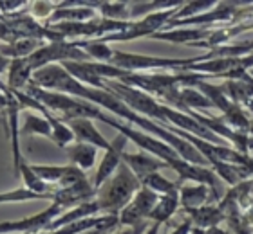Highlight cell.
Here are the masks:
<instances>
[{
    "label": "cell",
    "instance_id": "1",
    "mask_svg": "<svg viewBox=\"0 0 253 234\" xmlns=\"http://www.w3.org/2000/svg\"><path fill=\"white\" fill-rule=\"evenodd\" d=\"M139 189L141 180L128 169L125 162H122L116 173L96 193L94 200L101 216H118Z\"/></svg>",
    "mask_w": 253,
    "mask_h": 234
},
{
    "label": "cell",
    "instance_id": "2",
    "mask_svg": "<svg viewBox=\"0 0 253 234\" xmlns=\"http://www.w3.org/2000/svg\"><path fill=\"white\" fill-rule=\"evenodd\" d=\"M210 54H203L197 58H163V56H150V54H136V52H123V51H114V58H112L111 65L126 70V72H147V70H154V68H175L177 72L188 68L190 65L201 62H208Z\"/></svg>",
    "mask_w": 253,
    "mask_h": 234
},
{
    "label": "cell",
    "instance_id": "3",
    "mask_svg": "<svg viewBox=\"0 0 253 234\" xmlns=\"http://www.w3.org/2000/svg\"><path fill=\"white\" fill-rule=\"evenodd\" d=\"M31 68L37 72L40 68L49 65H62L67 62H90V58L71 40H60V42L43 43L40 49L33 52L27 58Z\"/></svg>",
    "mask_w": 253,
    "mask_h": 234
},
{
    "label": "cell",
    "instance_id": "4",
    "mask_svg": "<svg viewBox=\"0 0 253 234\" xmlns=\"http://www.w3.org/2000/svg\"><path fill=\"white\" fill-rule=\"evenodd\" d=\"M65 213V209L56 202H51L47 209L27 218L15 220V222H0V234H38L49 229V225Z\"/></svg>",
    "mask_w": 253,
    "mask_h": 234
},
{
    "label": "cell",
    "instance_id": "5",
    "mask_svg": "<svg viewBox=\"0 0 253 234\" xmlns=\"http://www.w3.org/2000/svg\"><path fill=\"white\" fill-rule=\"evenodd\" d=\"M159 195L150 191L148 187H143L134 195L130 202L122 209V213L118 214V225H125V227H139L150 218L152 209L158 203Z\"/></svg>",
    "mask_w": 253,
    "mask_h": 234
},
{
    "label": "cell",
    "instance_id": "6",
    "mask_svg": "<svg viewBox=\"0 0 253 234\" xmlns=\"http://www.w3.org/2000/svg\"><path fill=\"white\" fill-rule=\"evenodd\" d=\"M31 167L35 169L38 177L42 178L43 182L49 186L56 187V189H65L71 187L74 184L85 180V171L78 169L73 164L67 166H45V164H31Z\"/></svg>",
    "mask_w": 253,
    "mask_h": 234
},
{
    "label": "cell",
    "instance_id": "7",
    "mask_svg": "<svg viewBox=\"0 0 253 234\" xmlns=\"http://www.w3.org/2000/svg\"><path fill=\"white\" fill-rule=\"evenodd\" d=\"M126 142H128V139H126L125 135H122V134H118V135L111 140V146H109V150L105 151L103 161L100 162L98 171H96V175H94V180H92V186H94L96 191L116 173V169L123 162Z\"/></svg>",
    "mask_w": 253,
    "mask_h": 234
},
{
    "label": "cell",
    "instance_id": "8",
    "mask_svg": "<svg viewBox=\"0 0 253 234\" xmlns=\"http://www.w3.org/2000/svg\"><path fill=\"white\" fill-rule=\"evenodd\" d=\"M65 125L71 128L74 135V142H85V144L96 146L98 150H109L111 140H107L98 128L94 126V121L90 119H71L65 121Z\"/></svg>",
    "mask_w": 253,
    "mask_h": 234
},
{
    "label": "cell",
    "instance_id": "9",
    "mask_svg": "<svg viewBox=\"0 0 253 234\" xmlns=\"http://www.w3.org/2000/svg\"><path fill=\"white\" fill-rule=\"evenodd\" d=\"M123 162H125L126 166H128V169H130L139 180L147 178L148 175H152V173H159V169L169 167L167 162L158 159V157L150 155L147 151H141V153H126L125 151Z\"/></svg>",
    "mask_w": 253,
    "mask_h": 234
},
{
    "label": "cell",
    "instance_id": "10",
    "mask_svg": "<svg viewBox=\"0 0 253 234\" xmlns=\"http://www.w3.org/2000/svg\"><path fill=\"white\" fill-rule=\"evenodd\" d=\"M213 31H208V29H165V31L156 33L152 36V40H165V42H172V43H186V45H192V43H199L205 42L211 36Z\"/></svg>",
    "mask_w": 253,
    "mask_h": 234
},
{
    "label": "cell",
    "instance_id": "11",
    "mask_svg": "<svg viewBox=\"0 0 253 234\" xmlns=\"http://www.w3.org/2000/svg\"><path fill=\"white\" fill-rule=\"evenodd\" d=\"M188 213V218L192 220L194 227L203 231H208L211 227H219L222 220L226 218V214L222 213V209L219 205H203L197 209H185Z\"/></svg>",
    "mask_w": 253,
    "mask_h": 234
},
{
    "label": "cell",
    "instance_id": "12",
    "mask_svg": "<svg viewBox=\"0 0 253 234\" xmlns=\"http://www.w3.org/2000/svg\"><path fill=\"white\" fill-rule=\"evenodd\" d=\"M33 74L35 70L31 68L27 58H18V60H11L9 70H7V87L11 90H24L31 85L33 81Z\"/></svg>",
    "mask_w": 253,
    "mask_h": 234
},
{
    "label": "cell",
    "instance_id": "13",
    "mask_svg": "<svg viewBox=\"0 0 253 234\" xmlns=\"http://www.w3.org/2000/svg\"><path fill=\"white\" fill-rule=\"evenodd\" d=\"M18 177L22 178V182H24V187H26L27 191L35 193V195H40V197H47L51 202H54V195H56V187L49 186L42 180V178L38 177L35 169L31 167V164H27L26 161L22 162L20 166V171H18Z\"/></svg>",
    "mask_w": 253,
    "mask_h": 234
},
{
    "label": "cell",
    "instance_id": "14",
    "mask_svg": "<svg viewBox=\"0 0 253 234\" xmlns=\"http://www.w3.org/2000/svg\"><path fill=\"white\" fill-rule=\"evenodd\" d=\"M213 198V193L205 184L197 186H181L179 189V202L183 209H197L203 205H208V200ZM215 200V198H213Z\"/></svg>",
    "mask_w": 253,
    "mask_h": 234
},
{
    "label": "cell",
    "instance_id": "15",
    "mask_svg": "<svg viewBox=\"0 0 253 234\" xmlns=\"http://www.w3.org/2000/svg\"><path fill=\"white\" fill-rule=\"evenodd\" d=\"M67 151V157L71 164L76 166L82 171H87L94 166L96 155H98V148L90 144H85V142H73L71 146L65 148Z\"/></svg>",
    "mask_w": 253,
    "mask_h": 234
},
{
    "label": "cell",
    "instance_id": "16",
    "mask_svg": "<svg viewBox=\"0 0 253 234\" xmlns=\"http://www.w3.org/2000/svg\"><path fill=\"white\" fill-rule=\"evenodd\" d=\"M179 205H181L179 191L169 193V195H161V197L158 198V203H156V207L152 209L148 220H150L152 224H159V225L167 224V222L177 213Z\"/></svg>",
    "mask_w": 253,
    "mask_h": 234
},
{
    "label": "cell",
    "instance_id": "17",
    "mask_svg": "<svg viewBox=\"0 0 253 234\" xmlns=\"http://www.w3.org/2000/svg\"><path fill=\"white\" fill-rule=\"evenodd\" d=\"M40 135L53 139V126L43 115H35L27 110L20 119V137Z\"/></svg>",
    "mask_w": 253,
    "mask_h": 234
},
{
    "label": "cell",
    "instance_id": "18",
    "mask_svg": "<svg viewBox=\"0 0 253 234\" xmlns=\"http://www.w3.org/2000/svg\"><path fill=\"white\" fill-rule=\"evenodd\" d=\"M74 43L96 63H111L114 58V49L101 40H74Z\"/></svg>",
    "mask_w": 253,
    "mask_h": 234
},
{
    "label": "cell",
    "instance_id": "19",
    "mask_svg": "<svg viewBox=\"0 0 253 234\" xmlns=\"http://www.w3.org/2000/svg\"><path fill=\"white\" fill-rule=\"evenodd\" d=\"M141 186L143 187H148L150 191H154L156 195H169V193H174V191H179L181 182H172L169 180L167 177H163L161 173H152V175H148L147 178H143L141 180Z\"/></svg>",
    "mask_w": 253,
    "mask_h": 234
},
{
    "label": "cell",
    "instance_id": "20",
    "mask_svg": "<svg viewBox=\"0 0 253 234\" xmlns=\"http://www.w3.org/2000/svg\"><path fill=\"white\" fill-rule=\"evenodd\" d=\"M181 101H183V104H185L186 114L194 108H215L205 94L199 92L197 89H190V87L181 89Z\"/></svg>",
    "mask_w": 253,
    "mask_h": 234
},
{
    "label": "cell",
    "instance_id": "21",
    "mask_svg": "<svg viewBox=\"0 0 253 234\" xmlns=\"http://www.w3.org/2000/svg\"><path fill=\"white\" fill-rule=\"evenodd\" d=\"M31 200H49V198L27 191L26 187H18V189H13V191L0 193V203H20V202H31Z\"/></svg>",
    "mask_w": 253,
    "mask_h": 234
},
{
    "label": "cell",
    "instance_id": "22",
    "mask_svg": "<svg viewBox=\"0 0 253 234\" xmlns=\"http://www.w3.org/2000/svg\"><path fill=\"white\" fill-rule=\"evenodd\" d=\"M56 7H58V2H31L29 4V15L35 20H43V24H45L56 11Z\"/></svg>",
    "mask_w": 253,
    "mask_h": 234
},
{
    "label": "cell",
    "instance_id": "23",
    "mask_svg": "<svg viewBox=\"0 0 253 234\" xmlns=\"http://www.w3.org/2000/svg\"><path fill=\"white\" fill-rule=\"evenodd\" d=\"M192 229H194V224H192V220L186 216L185 220H183V224L181 225H177L172 233H169V234H190L192 233Z\"/></svg>",
    "mask_w": 253,
    "mask_h": 234
},
{
    "label": "cell",
    "instance_id": "24",
    "mask_svg": "<svg viewBox=\"0 0 253 234\" xmlns=\"http://www.w3.org/2000/svg\"><path fill=\"white\" fill-rule=\"evenodd\" d=\"M145 227H147V224L139 225V227H126L125 231H120L118 234H143L145 231H147Z\"/></svg>",
    "mask_w": 253,
    "mask_h": 234
},
{
    "label": "cell",
    "instance_id": "25",
    "mask_svg": "<svg viewBox=\"0 0 253 234\" xmlns=\"http://www.w3.org/2000/svg\"><path fill=\"white\" fill-rule=\"evenodd\" d=\"M9 65H11V60L0 52V74L7 72V70H9Z\"/></svg>",
    "mask_w": 253,
    "mask_h": 234
},
{
    "label": "cell",
    "instance_id": "26",
    "mask_svg": "<svg viewBox=\"0 0 253 234\" xmlns=\"http://www.w3.org/2000/svg\"><path fill=\"white\" fill-rule=\"evenodd\" d=\"M159 227H161L159 224H150L147 227V231H145L143 234H158L159 233Z\"/></svg>",
    "mask_w": 253,
    "mask_h": 234
},
{
    "label": "cell",
    "instance_id": "27",
    "mask_svg": "<svg viewBox=\"0 0 253 234\" xmlns=\"http://www.w3.org/2000/svg\"><path fill=\"white\" fill-rule=\"evenodd\" d=\"M205 234H228L226 231H222L221 227H211V229L205 231Z\"/></svg>",
    "mask_w": 253,
    "mask_h": 234
},
{
    "label": "cell",
    "instance_id": "28",
    "mask_svg": "<svg viewBox=\"0 0 253 234\" xmlns=\"http://www.w3.org/2000/svg\"><path fill=\"white\" fill-rule=\"evenodd\" d=\"M248 132H250V134H253V123H252V126H250V130H248Z\"/></svg>",
    "mask_w": 253,
    "mask_h": 234
},
{
    "label": "cell",
    "instance_id": "29",
    "mask_svg": "<svg viewBox=\"0 0 253 234\" xmlns=\"http://www.w3.org/2000/svg\"><path fill=\"white\" fill-rule=\"evenodd\" d=\"M250 104H252V106H253V103H250Z\"/></svg>",
    "mask_w": 253,
    "mask_h": 234
}]
</instances>
